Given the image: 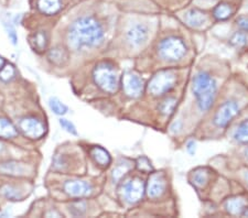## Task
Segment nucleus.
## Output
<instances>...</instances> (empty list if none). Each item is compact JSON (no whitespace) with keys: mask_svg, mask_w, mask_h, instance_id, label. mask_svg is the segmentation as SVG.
I'll use <instances>...</instances> for the list:
<instances>
[{"mask_svg":"<svg viewBox=\"0 0 248 218\" xmlns=\"http://www.w3.org/2000/svg\"><path fill=\"white\" fill-rule=\"evenodd\" d=\"M177 82V75L172 71H160L150 79L148 84V92L153 96H162L173 88Z\"/></svg>","mask_w":248,"mask_h":218,"instance_id":"5","label":"nucleus"},{"mask_svg":"<svg viewBox=\"0 0 248 218\" xmlns=\"http://www.w3.org/2000/svg\"><path fill=\"white\" fill-rule=\"evenodd\" d=\"M38 7L41 13L46 15H54L61 9V0H39Z\"/></svg>","mask_w":248,"mask_h":218,"instance_id":"18","label":"nucleus"},{"mask_svg":"<svg viewBox=\"0 0 248 218\" xmlns=\"http://www.w3.org/2000/svg\"><path fill=\"white\" fill-rule=\"evenodd\" d=\"M64 192L72 197H84L92 193V186L85 181H67L64 183Z\"/></svg>","mask_w":248,"mask_h":218,"instance_id":"11","label":"nucleus"},{"mask_svg":"<svg viewBox=\"0 0 248 218\" xmlns=\"http://www.w3.org/2000/svg\"><path fill=\"white\" fill-rule=\"evenodd\" d=\"M8 35H9L11 42H13L14 44H17L18 38H17V34H16L15 30L13 29V28H9V29H8Z\"/></svg>","mask_w":248,"mask_h":218,"instance_id":"34","label":"nucleus"},{"mask_svg":"<svg viewBox=\"0 0 248 218\" xmlns=\"http://www.w3.org/2000/svg\"><path fill=\"white\" fill-rule=\"evenodd\" d=\"M1 193L10 201H19L23 197L21 195V192H20L19 189H17V188H15V186H11V185L3 186L1 189Z\"/></svg>","mask_w":248,"mask_h":218,"instance_id":"26","label":"nucleus"},{"mask_svg":"<svg viewBox=\"0 0 248 218\" xmlns=\"http://www.w3.org/2000/svg\"><path fill=\"white\" fill-rule=\"evenodd\" d=\"M6 64V62H5V59H3L1 57H0V70H1L2 69V67H3V65H5Z\"/></svg>","mask_w":248,"mask_h":218,"instance_id":"36","label":"nucleus"},{"mask_svg":"<svg viewBox=\"0 0 248 218\" xmlns=\"http://www.w3.org/2000/svg\"><path fill=\"white\" fill-rule=\"evenodd\" d=\"M60 126L62 127V128L71 134H74V136H77L78 134V130H77V127L74 126V124H72L70 120H67V119H60Z\"/></svg>","mask_w":248,"mask_h":218,"instance_id":"32","label":"nucleus"},{"mask_svg":"<svg viewBox=\"0 0 248 218\" xmlns=\"http://www.w3.org/2000/svg\"><path fill=\"white\" fill-rule=\"evenodd\" d=\"M137 168L139 171L141 172H145V173H150L153 172V165H151V162L149 161V159L146 158V157H140L138 158L137 160Z\"/></svg>","mask_w":248,"mask_h":218,"instance_id":"30","label":"nucleus"},{"mask_svg":"<svg viewBox=\"0 0 248 218\" xmlns=\"http://www.w3.org/2000/svg\"><path fill=\"white\" fill-rule=\"evenodd\" d=\"M239 113V106L233 101L225 102L224 104L218 107V109L215 113V116L213 119L214 125L218 127V128H224L233 119L237 116Z\"/></svg>","mask_w":248,"mask_h":218,"instance_id":"7","label":"nucleus"},{"mask_svg":"<svg viewBox=\"0 0 248 218\" xmlns=\"http://www.w3.org/2000/svg\"><path fill=\"white\" fill-rule=\"evenodd\" d=\"M185 21L191 28H202L207 23V15L199 9H191L185 14Z\"/></svg>","mask_w":248,"mask_h":218,"instance_id":"14","label":"nucleus"},{"mask_svg":"<svg viewBox=\"0 0 248 218\" xmlns=\"http://www.w3.org/2000/svg\"><path fill=\"white\" fill-rule=\"evenodd\" d=\"M47 58H49V61L52 64L57 66H63L69 61V53H67V51L64 47L55 46L49 51Z\"/></svg>","mask_w":248,"mask_h":218,"instance_id":"16","label":"nucleus"},{"mask_svg":"<svg viewBox=\"0 0 248 218\" xmlns=\"http://www.w3.org/2000/svg\"><path fill=\"white\" fill-rule=\"evenodd\" d=\"M209 181V171L205 169H198L192 174V182L198 188H203Z\"/></svg>","mask_w":248,"mask_h":218,"instance_id":"24","label":"nucleus"},{"mask_svg":"<svg viewBox=\"0 0 248 218\" xmlns=\"http://www.w3.org/2000/svg\"><path fill=\"white\" fill-rule=\"evenodd\" d=\"M158 53L167 62H177L186 55V45L180 38L168 37L160 42Z\"/></svg>","mask_w":248,"mask_h":218,"instance_id":"4","label":"nucleus"},{"mask_svg":"<svg viewBox=\"0 0 248 218\" xmlns=\"http://www.w3.org/2000/svg\"><path fill=\"white\" fill-rule=\"evenodd\" d=\"M234 139L239 144L248 145V119L243 120L234 132Z\"/></svg>","mask_w":248,"mask_h":218,"instance_id":"22","label":"nucleus"},{"mask_svg":"<svg viewBox=\"0 0 248 218\" xmlns=\"http://www.w3.org/2000/svg\"><path fill=\"white\" fill-rule=\"evenodd\" d=\"M17 129L11 121L6 118H0V137L13 138L17 136Z\"/></svg>","mask_w":248,"mask_h":218,"instance_id":"21","label":"nucleus"},{"mask_svg":"<svg viewBox=\"0 0 248 218\" xmlns=\"http://www.w3.org/2000/svg\"><path fill=\"white\" fill-rule=\"evenodd\" d=\"M146 192V186L141 178L131 177L127 180L125 183L121 186L122 197L127 203L135 204L143 197V194Z\"/></svg>","mask_w":248,"mask_h":218,"instance_id":"6","label":"nucleus"},{"mask_svg":"<svg viewBox=\"0 0 248 218\" xmlns=\"http://www.w3.org/2000/svg\"><path fill=\"white\" fill-rule=\"evenodd\" d=\"M247 9H248V1H247Z\"/></svg>","mask_w":248,"mask_h":218,"instance_id":"40","label":"nucleus"},{"mask_svg":"<svg viewBox=\"0 0 248 218\" xmlns=\"http://www.w3.org/2000/svg\"><path fill=\"white\" fill-rule=\"evenodd\" d=\"M93 77L95 84L104 92L113 94L119 88V75L115 67L109 63H101L96 65Z\"/></svg>","mask_w":248,"mask_h":218,"instance_id":"3","label":"nucleus"},{"mask_svg":"<svg viewBox=\"0 0 248 218\" xmlns=\"http://www.w3.org/2000/svg\"><path fill=\"white\" fill-rule=\"evenodd\" d=\"M31 166L26 163L17 161L5 162V163L0 164V173L8 174L11 176H23L31 172Z\"/></svg>","mask_w":248,"mask_h":218,"instance_id":"13","label":"nucleus"},{"mask_svg":"<svg viewBox=\"0 0 248 218\" xmlns=\"http://www.w3.org/2000/svg\"><path fill=\"white\" fill-rule=\"evenodd\" d=\"M123 88L127 96L137 98L142 94L143 81L136 73L128 72L123 77Z\"/></svg>","mask_w":248,"mask_h":218,"instance_id":"8","label":"nucleus"},{"mask_svg":"<svg viewBox=\"0 0 248 218\" xmlns=\"http://www.w3.org/2000/svg\"><path fill=\"white\" fill-rule=\"evenodd\" d=\"M214 17L219 21L227 20L232 15V8L227 3H219L218 6L214 9Z\"/></svg>","mask_w":248,"mask_h":218,"instance_id":"25","label":"nucleus"},{"mask_svg":"<svg viewBox=\"0 0 248 218\" xmlns=\"http://www.w3.org/2000/svg\"><path fill=\"white\" fill-rule=\"evenodd\" d=\"M236 23H237V26L241 28L243 31H246V32H248V17L247 15H242V17H239L237 19V21H236Z\"/></svg>","mask_w":248,"mask_h":218,"instance_id":"33","label":"nucleus"},{"mask_svg":"<svg viewBox=\"0 0 248 218\" xmlns=\"http://www.w3.org/2000/svg\"><path fill=\"white\" fill-rule=\"evenodd\" d=\"M2 149H3V145H2V142L0 141V152L2 151Z\"/></svg>","mask_w":248,"mask_h":218,"instance_id":"38","label":"nucleus"},{"mask_svg":"<svg viewBox=\"0 0 248 218\" xmlns=\"http://www.w3.org/2000/svg\"><path fill=\"white\" fill-rule=\"evenodd\" d=\"M177 99L173 97L166 98L165 101L160 102V105L158 107L159 112L162 115H165V116H171V115L174 113L175 107H177Z\"/></svg>","mask_w":248,"mask_h":218,"instance_id":"23","label":"nucleus"},{"mask_svg":"<svg viewBox=\"0 0 248 218\" xmlns=\"http://www.w3.org/2000/svg\"><path fill=\"white\" fill-rule=\"evenodd\" d=\"M148 35H149V32H148L147 27L137 23V25L130 27V29L127 31L126 37L128 42H129L131 45L138 47L145 44L148 39Z\"/></svg>","mask_w":248,"mask_h":218,"instance_id":"12","label":"nucleus"},{"mask_svg":"<svg viewBox=\"0 0 248 218\" xmlns=\"http://www.w3.org/2000/svg\"><path fill=\"white\" fill-rule=\"evenodd\" d=\"M69 212L71 215L73 216H82L85 214L86 212V204L85 202L83 201H77L73 202L70 206H69Z\"/></svg>","mask_w":248,"mask_h":218,"instance_id":"28","label":"nucleus"},{"mask_svg":"<svg viewBox=\"0 0 248 218\" xmlns=\"http://www.w3.org/2000/svg\"><path fill=\"white\" fill-rule=\"evenodd\" d=\"M247 202L245 198L243 197H232L229 198L225 203V208L226 211L229 212L231 215L238 216V215H244V213L247 209Z\"/></svg>","mask_w":248,"mask_h":218,"instance_id":"15","label":"nucleus"},{"mask_svg":"<svg viewBox=\"0 0 248 218\" xmlns=\"http://www.w3.org/2000/svg\"><path fill=\"white\" fill-rule=\"evenodd\" d=\"M186 150L190 154L195 153V142L194 141H189L186 145Z\"/></svg>","mask_w":248,"mask_h":218,"instance_id":"35","label":"nucleus"},{"mask_svg":"<svg viewBox=\"0 0 248 218\" xmlns=\"http://www.w3.org/2000/svg\"><path fill=\"white\" fill-rule=\"evenodd\" d=\"M16 70L13 65H3V67L0 70V79L2 82H9L15 77Z\"/></svg>","mask_w":248,"mask_h":218,"instance_id":"29","label":"nucleus"},{"mask_svg":"<svg viewBox=\"0 0 248 218\" xmlns=\"http://www.w3.org/2000/svg\"><path fill=\"white\" fill-rule=\"evenodd\" d=\"M90 154L96 163L102 166V168H107L110 164L111 158L109 153L105 149L102 148V146H93L90 150Z\"/></svg>","mask_w":248,"mask_h":218,"instance_id":"17","label":"nucleus"},{"mask_svg":"<svg viewBox=\"0 0 248 218\" xmlns=\"http://www.w3.org/2000/svg\"><path fill=\"white\" fill-rule=\"evenodd\" d=\"M244 177H245V180H246L247 184H248V170H246L245 173H244Z\"/></svg>","mask_w":248,"mask_h":218,"instance_id":"37","label":"nucleus"},{"mask_svg":"<svg viewBox=\"0 0 248 218\" xmlns=\"http://www.w3.org/2000/svg\"><path fill=\"white\" fill-rule=\"evenodd\" d=\"M133 169V163L129 161L125 162H119V163L116 165V168L113 170V181L115 183H118L122 178L126 175V174Z\"/></svg>","mask_w":248,"mask_h":218,"instance_id":"20","label":"nucleus"},{"mask_svg":"<svg viewBox=\"0 0 248 218\" xmlns=\"http://www.w3.org/2000/svg\"><path fill=\"white\" fill-rule=\"evenodd\" d=\"M49 106L52 112L55 115H59V116H63L67 113V107L62 102H60L58 98H51L49 101Z\"/></svg>","mask_w":248,"mask_h":218,"instance_id":"27","label":"nucleus"},{"mask_svg":"<svg viewBox=\"0 0 248 218\" xmlns=\"http://www.w3.org/2000/svg\"><path fill=\"white\" fill-rule=\"evenodd\" d=\"M19 128L25 133V136L31 139H39L46 133V127L37 118H23L19 122Z\"/></svg>","mask_w":248,"mask_h":218,"instance_id":"9","label":"nucleus"},{"mask_svg":"<svg viewBox=\"0 0 248 218\" xmlns=\"http://www.w3.org/2000/svg\"><path fill=\"white\" fill-rule=\"evenodd\" d=\"M230 41L232 45L241 47L247 43V35L243 32H236L233 34V37L231 38Z\"/></svg>","mask_w":248,"mask_h":218,"instance_id":"31","label":"nucleus"},{"mask_svg":"<svg viewBox=\"0 0 248 218\" xmlns=\"http://www.w3.org/2000/svg\"><path fill=\"white\" fill-rule=\"evenodd\" d=\"M166 177L162 173H153L148 180L146 192L150 198H158L166 192Z\"/></svg>","mask_w":248,"mask_h":218,"instance_id":"10","label":"nucleus"},{"mask_svg":"<svg viewBox=\"0 0 248 218\" xmlns=\"http://www.w3.org/2000/svg\"><path fill=\"white\" fill-rule=\"evenodd\" d=\"M245 157L248 159V148L245 150Z\"/></svg>","mask_w":248,"mask_h":218,"instance_id":"39","label":"nucleus"},{"mask_svg":"<svg viewBox=\"0 0 248 218\" xmlns=\"http://www.w3.org/2000/svg\"><path fill=\"white\" fill-rule=\"evenodd\" d=\"M30 44L38 52H43L47 45V35L45 31H39L30 37Z\"/></svg>","mask_w":248,"mask_h":218,"instance_id":"19","label":"nucleus"},{"mask_svg":"<svg viewBox=\"0 0 248 218\" xmlns=\"http://www.w3.org/2000/svg\"><path fill=\"white\" fill-rule=\"evenodd\" d=\"M67 44L75 51L98 46L104 40L101 23L93 17H81L75 20L67 31Z\"/></svg>","mask_w":248,"mask_h":218,"instance_id":"1","label":"nucleus"},{"mask_svg":"<svg viewBox=\"0 0 248 218\" xmlns=\"http://www.w3.org/2000/svg\"><path fill=\"white\" fill-rule=\"evenodd\" d=\"M192 90L197 97L198 106L202 112L209 110L217 96V82L206 72H200L195 75L192 83Z\"/></svg>","mask_w":248,"mask_h":218,"instance_id":"2","label":"nucleus"}]
</instances>
